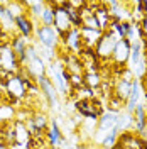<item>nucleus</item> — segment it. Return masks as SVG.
Instances as JSON below:
<instances>
[{
    "instance_id": "3",
    "label": "nucleus",
    "mask_w": 147,
    "mask_h": 149,
    "mask_svg": "<svg viewBox=\"0 0 147 149\" xmlns=\"http://www.w3.org/2000/svg\"><path fill=\"white\" fill-rule=\"evenodd\" d=\"M119 41L120 39H119V36H117L115 32H112V31L103 32V36H101V39L98 41V44L95 46V54H96V58L100 59L101 63L112 61L113 49H115V46H117Z\"/></svg>"
},
{
    "instance_id": "20",
    "label": "nucleus",
    "mask_w": 147,
    "mask_h": 149,
    "mask_svg": "<svg viewBox=\"0 0 147 149\" xmlns=\"http://www.w3.org/2000/svg\"><path fill=\"white\" fill-rule=\"evenodd\" d=\"M117 139H119V132L113 129L112 132H108L103 139L100 141V148H105V149H112L113 146H115V142H117Z\"/></svg>"
},
{
    "instance_id": "1",
    "label": "nucleus",
    "mask_w": 147,
    "mask_h": 149,
    "mask_svg": "<svg viewBox=\"0 0 147 149\" xmlns=\"http://www.w3.org/2000/svg\"><path fill=\"white\" fill-rule=\"evenodd\" d=\"M74 109L78 115L93 122H98V119L105 113V107L100 102V98H78L74 102Z\"/></svg>"
},
{
    "instance_id": "25",
    "label": "nucleus",
    "mask_w": 147,
    "mask_h": 149,
    "mask_svg": "<svg viewBox=\"0 0 147 149\" xmlns=\"http://www.w3.org/2000/svg\"><path fill=\"white\" fill-rule=\"evenodd\" d=\"M51 149H61V148H51Z\"/></svg>"
},
{
    "instance_id": "10",
    "label": "nucleus",
    "mask_w": 147,
    "mask_h": 149,
    "mask_svg": "<svg viewBox=\"0 0 147 149\" xmlns=\"http://www.w3.org/2000/svg\"><path fill=\"white\" fill-rule=\"evenodd\" d=\"M0 29L5 31L7 34L15 36L17 34V29H15V19L14 15L9 12L5 2H0Z\"/></svg>"
},
{
    "instance_id": "13",
    "label": "nucleus",
    "mask_w": 147,
    "mask_h": 149,
    "mask_svg": "<svg viewBox=\"0 0 147 149\" xmlns=\"http://www.w3.org/2000/svg\"><path fill=\"white\" fill-rule=\"evenodd\" d=\"M14 130H15V142L14 144H17V146H22V148L26 149V144H27L29 141H31V132H29L27 125H26V122L24 120H14Z\"/></svg>"
},
{
    "instance_id": "4",
    "label": "nucleus",
    "mask_w": 147,
    "mask_h": 149,
    "mask_svg": "<svg viewBox=\"0 0 147 149\" xmlns=\"http://www.w3.org/2000/svg\"><path fill=\"white\" fill-rule=\"evenodd\" d=\"M34 37H36L37 44L47 47V49H53V51H58V47H59V44H61L59 36H58V32H56L54 27L37 26L36 32H34Z\"/></svg>"
},
{
    "instance_id": "5",
    "label": "nucleus",
    "mask_w": 147,
    "mask_h": 149,
    "mask_svg": "<svg viewBox=\"0 0 147 149\" xmlns=\"http://www.w3.org/2000/svg\"><path fill=\"white\" fill-rule=\"evenodd\" d=\"M117 117H119V113L105 110V113L98 119L96 129H95V141H96L98 144H100V141L103 139L108 132H112V130L115 129V125H117Z\"/></svg>"
},
{
    "instance_id": "6",
    "label": "nucleus",
    "mask_w": 147,
    "mask_h": 149,
    "mask_svg": "<svg viewBox=\"0 0 147 149\" xmlns=\"http://www.w3.org/2000/svg\"><path fill=\"white\" fill-rule=\"evenodd\" d=\"M53 26H54L56 32H58V36H59V41H63L66 37V34L73 29L66 9L61 7L58 2H54V24H53Z\"/></svg>"
},
{
    "instance_id": "11",
    "label": "nucleus",
    "mask_w": 147,
    "mask_h": 149,
    "mask_svg": "<svg viewBox=\"0 0 147 149\" xmlns=\"http://www.w3.org/2000/svg\"><path fill=\"white\" fill-rule=\"evenodd\" d=\"M80 34H81L83 46L95 49V46L98 44V41H100L101 36H103V31H100V29H92V27H85V26H83V27L80 29Z\"/></svg>"
},
{
    "instance_id": "16",
    "label": "nucleus",
    "mask_w": 147,
    "mask_h": 149,
    "mask_svg": "<svg viewBox=\"0 0 147 149\" xmlns=\"http://www.w3.org/2000/svg\"><path fill=\"white\" fill-rule=\"evenodd\" d=\"M132 125H134V115L129 113V112L122 110L117 117V125H115V130L117 132H127V130H132Z\"/></svg>"
},
{
    "instance_id": "24",
    "label": "nucleus",
    "mask_w": 147,
    "mask_h": 149,
    "mask_svg": "<svg viewBox=\"0 0 147 149\" xmlns=\"http://www.w3.org/2000/svg\"><path fill=\"white\" fill-rule=\"evenodd\" d=\"M144 61H146V68H147V46H144Z\"/></svg>"
},
{
    "instance_id": "22",
    "label": "nucleus",
    "mask_w": 147,
    "mask_h": 149,
    "mask_svg": "<svg viewBox=\"0 0 147 149\" xmlns=\"http://www.w3.org/2000/svg\"><path fill=\"white\" fill-rule=\"evenodd\" d=\"M140 31H142V44L147 46V15L144 17V20L140 22Z\"/></svg>"
},
{
    "instance_id": "14",
    "label": "nucleus",
    "mask_w": 147,
    "mask_h": 149,
    "mask_svg": "<svg viewBox=\"0 0 147 149\" xmlns=\"http://www.w3.org/2000/svg\"><path fill=\"white\" fill-rule=\"evenodd\" d=\"M140 93H142V86H140V81L139 80H134L132 81V90H130V97L129 100L125 102V112L129 113H134L135 107L140 103Z\"/></svg>"
},
{
    "instance_id": "21",
    "label": "nucleus",
    "mask_w": 147,
    "mask_h": 149,
    "mask_svg": "<svg viewBox=\"0 0 147 149\" xmlns=\"http://www.w3.org/2000/svg\"><path fill=\"white\" fill-rule=\"evenodd\" d=\"M107 105H108V110L115 112V113H120V112L123 110V107H125V103L122 102L120 98H117L115 95H112L110 98L107 100Z\"/></svg>"
},
{
    "instance_id": "8",
    "label": "nucleus",
    "mask_w": 147,
    "mask_h": 149,
    "mask_svg": "<svg viewBox=\"0 0 147 149\" xmlns=\"http://www.w3.org/2000/svg\"><path fill=\"white\" fill-rule=\"evenodd\" d=\"M36 83H37V86H39L41 93L44 95L46 102L49 103V107L54 109V110H58V109H59V98H58V92H56L54 85L51 83V80L44 74V76L36 78Z\"/></svg>"
},
{
    "instance_id": "15",
    "label": "nucleus",
    "mask_w": 147,
    "mask_h": 149,
    "mask_svg": "<svg viewBox=\"0 0 147 149\" xmlns=\"http://www.w3.org/2000/svg\"><path fill=\"white\" fill-rule=\"evenodd\" d=\"M24 7L27 10L29 17L39 24V17H41L44 7H46V2H42V0H29V2H24Z\"/></svg>"
},
{
    "instance_id": "19",
    "label": "nucleus",
    "mask_w": 147,
    "mask_h": 149,
    "mask_svg": "<svg viewBox=\"0 0 147 149\" xmlns=\"http://www.w3.org/2000/svg\"><path fill=\"white\" fill-rule=\"evenodd\" d=\"M130 24H132V22H129V20L112 22V26H110V29H108V31L115 32V34L119 36V39H127V36H129V31H130Z\"/></svg>"
},
{
    "instance_id": "9",
    "label": "nucleus",
    "mask_w": 147,
    "mask_h": 149,
    "mask_svg": "<svg viewBox=\"0 0 147 149\" xmlns=\"http://www.w3.org/2000/svg\"><path fill=\"white\" fill-rule=\"evenodd\" d=\"M36 27H37V22L29 17L27 12L15 17V29H17L19 36L26 37V39H31V37L34 36V32H36Z\"/></svg>"
},
{
    "instance_id": "18",
    "label": "nucleus",
    "mask_w": 147,
    "mask_h": 149,
    "mask_svg": "<svg viewBox=\"0 0 147 149\" xmlns=\"http://www.w3.org/2000/svg\"><path fill=\"white\" fill-rule=\"evenodd\" d=\"M39 24H42L46 27H53V24H54V2H46V7L39 17Z\"/></svg>"
},
{
    "instance_id": "17",
    "label": "nucleus",
    "mask_w": 147,
    "mask_h": 149,
    "mask_svg": "<svg viewBox=\"0 0 147 149\" xmlns=\"http://www.w3.org/2000/svg\"><path fill=\"white\" fill-rule=\"evenodd\" d=\"M101 81H103V76L100 73H95V71H85L83 73V83H85V86H88L92 90H98L101 86Z\"/></svg>"
},
{
    "instance_id": "7",
    "label": "nucleus",
    "mask_w": 147,
    "mask_h": 149,
    "mask_svg": "<svg viewBox=\"0 0 147 149\" xmlns=\"http://www.w3.org/2000/svg\"><path fill=\"white\" fill-rule=\"evenodd\" d=\"M130 49H132V44H130L129 39H120L117 42V46L113 49V54H112V63H113L115 68L123 70L125 66L129 65Z\"/></svg>"
},
{
    "instance_id": "12",
    "label": "nucleus",
    "mask_w": 147,
    "mask_h": 149,
    "mask_svg": "<svg viewBox=\"0 0 147 149\" xmlns=\"http://www.w3.org/2000/svg\"><path fill=\"white\" fill-rule=\"evenodd\" d=\"M46 139H47V142H49V148H59L61 141L64 139L58 119L49 120V127H47V132H46Z\"/></svg>"
},
{
    "instance_id": "23",
    "label": "nucleus",
    "mask_w": 147,
    "mask_h": 149,
    "mask_svg": "<svg viewBox=\"0 0 147 149\" xmlns=\"http://www.w3.org/2000/svg\"><path fill=\"white\" fill-rule=\"evenodd\" d=\"M139 81H140V86H142V93H144V98L147 100V73L144 74V76H142V78H140Z\"/></svg>"
},
{
    "instance_id": "2",
    "label": "nucleus",
    "mask_w": 147,
    "mask_h": 149,
    "mask_svg": "<svg viewBox=\"0 0 147 149\" xmlns=\"http://www.w3.org/2000/svg\"><path fill=\"white\" fill-rule=\"evenodd\" d=\"M3 93H5V97L10 100V103L22 102V100L27 98V88L24 85V80L17 73L9 74L7 81L3 83Z\"/></svg>"
},
{
    "instance_id": "26",
    "label": "nucleus",
    "mask_w": 147,
    "mask_h": 149,
    "mask_svg": "<svg viewBox=\"0 0 147 149\" xmlns=\"http://www.w3.org/2000/svg\"><path fill=\"white\" fill-rule=\"evenodd\" d=\"M96 149H105V148H96Z\"/></svg>"
}]
</instances>
